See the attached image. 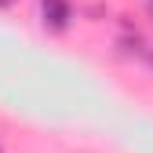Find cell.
<instances>
[{
	"instance_id": "6da1fadb",
	"label": "cell",
	"mask_w": 153,
	"mask_h": 153,
	"mask_svg": "<svg viewBox=\"0 0 153 153\" xmlns=\"http://www.w3.org/2000/svg\"><path fill=\"white\" fill-rule=\"evenodd\" d=\"M40 15H44V26L48 29L62 33V29H69L73 7H69V0H40Z\"/></svg>"
},
{
	"instance_id": "7a4b0ae2",
	"label": "cell",
	"mask_w": 153,
	"mask_h": 153,
	"mask_svg": "<svg viewBox=\"0 0 153 153\" xmlns=\"http://www.w3.org/2000/svg\"><path fill=\"white\" fill-rule=\"evenodd\" d=\"M11 4H18V0H0V7H11Z\"/></svg>"
},
{
	"instance_id": "3957f363",
	"label": "cell",
	"mask_w": 153,
	"mask_h": 153,
	"mask_svg": "<svg viewBox=\"0 0 153 153\" xmlns=\"http://www.w3.org/2000/svg\"><path fill=\"white\" fill-rule=\"evenodd\" d=\"M149 62H153V55H149Z\"/></svg>"
},
{
	"instance_id": "277c9868",
	"label": "cell",
	"mask_w": 153,
	"mask_h": 153,
	"mask_svg": "<svg viewBox=\"0 0 153 153\" xmlns=\"http://www.w3.org/2000/svg\"><path fill=\"white\" fill-rule=\"evenodd\" d=\"M0 153H4V149H0Z\"/></svg>"
}]
</instances>
